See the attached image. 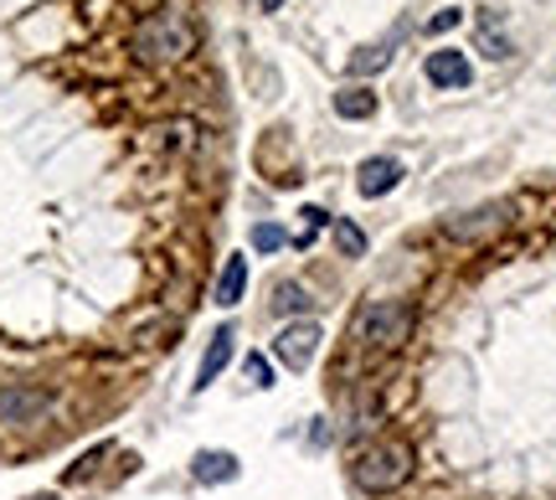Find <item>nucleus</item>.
<instances>
[{"mask_svg": "<svg viewBox=\"0 0 556 500\" xmlns=\"http://www.w3.org/2000/svg\"><path fill=\"white\" fill-rule=\"evenodd\" d=\"M479 41H484V52H490V58H510V41L500 37V26L490 16H484V26H479Z\"/></svg>", "mask_w": 556, "mask_h": 500, "instance_id": "17", "label": "nucleus"}, {"mask_svg": "<svg viewBox=\"0 0 556 500\" xmlns=\"http://www.w3.org/2000/svg\"><path fill=\"white\" fill-rule=\"evenodd\" d=\"M510 222V201H490V207H469V212H454V217H443V238L454 242H479L500 233Z\"/></svg>", "mask_w": 556, "mask_h": 500, "instance_id": "5", "label": "nucleus"}, {"mask_svg": "<svg viewBox=\"0 0 556 500\" xmlns=\"http://www.w3.org/2000/svg\"><path fill=\"white\" fill-rule=\"evenodd\" d=\"M402 176H407L402 161H392V155H371V161H361V171H356V191L377 201V197H387V191H397Z\"/></svg>", "mask_w": 556, "mask_h": 500, "instance_id": "7", "label": "nucleus"}, {"mask_svg": "<svg viewBox=\"0 0 556 500\" xmlns=\"http://www.w3.org/2000/svg\"><path fill=\"white\" fill-rule=\"evenodd\" d=\"M458 21H464V16H458V11H438V16L428 21V26H433V32H454Z\"/></svg>", "mask_w": 556, "mask_h": 500, "instance_id": "20", "label": "nucleus"}, {"mask_svg": "<svg viewBox=\"0 0 556 500\" xmlns=\"http://www.w3.org/2000/svg\"><path fill=\"white\" fill-rule=\"evenodd\" d=\"M336 248L356 259V253H366V233H361L356 222H336Z\"/></svg>", "mask_w": 556, "mask_h": 500, "instance_id": "15", "label": "nucleus"}, {"mask_svg": "<svg viewBox=\"0 0 556 500\" xmlns=\"http://www.w3.org/2000/svg\"><path fill=\"white\" fill-rule=\"evenodd\" d=\"M191 47H197V32H191V21L180 11H155L150 21H139L135 32L139 62H180Z\"/></svg>", "mask_w": 556, "mask_h": 500, "instance_id": "2", "label": "nucleus"}, {"mask_svg": "<svg viewBox=\"0 0 556 500\" xmlns=\"http://www.w3.org/2000/svg\"><path fill=\"white\" fill-rule=\"evenodd\" d=\"M392 47H397V37H387V41H371V47H361L356 58H351V73H356V78H366V73H381V67L392 62Z\"/></svg>", "mask_w": 556, "mask_h": 500, "instance_id": "12", "label": "nucleus"}, {"mask_svg": "<svg viewBox=\"0 0 556 500\" xmlns=\"http://www.w3.org/2000/svg\"><path fill=\"white\" fill-rule=\"evenodd\" d=\"M469 78H475V67H469V58L458 47H438L433 58H428V83L433 88H464Z\"/></svg>", "mask_w": 556, "mask_h": 500, "instance_id": "8", "label": "nucleus"}, {"mask_svg": "<svg viewBox=\"0 0 556 500\" xmlns=\"http://www.w3.org/2000/svg\"><path fill=\"white\" fill-rule=\"evenodd\" d=\"M242 372H248V382H253V387H274V372H268V357H248V361H242Z\"/></svg>", "mask_w": 556, "mask_h": 500, "instance_id": "19", "label": "nucleus"}, {"mask_svg": "<svg viewBox=\"0 0 556 500\" xmlns=\"http://www.w3.org/2000/svg\"><path fill=\"white\" fill-rule=\"evenodd\" d=\"M309 289H304V284H294V279H283L274 289V315H304V310H309Z\"/></svg>", "mask_w": 556, "mask_h": 500, "instance_id": "13", "label": "nucleus"}, {"mask_svg": "<svg viewBox=\"0 0 556 500\" xmlns=\"http://www.w3.org/2000/svg\"><path fill=\"white\" fill-rule=\"evenodd\" d=\"M47 408H52V392H47V387H31V382L0 387V423H11V428H31V423H41L47 418Z\"/></svg>", "mask_w": 556, "mask_h": 500, "instance_id": "4", "label": "nucleus"}, {"mask_svg": "<svg viewBox=\"0 0 556 500\" xmlns=\"http://www.w3.org/2000/svg\"><path fill=\"white\" fill-rule=\"evenodd\" d=\"M407 475H413V449H407L402 439L371 443V449L356 460V485L361 490H371V496H387V490L407 485Z\"/></svg>", "mask_w": 556, "mask_h": 500, "instance_id": "3", "label": "nucleus"}, {"mask_svg": "<svg viewBox=\"0 0 556 500\" xmlns=\"http://www.w3.org/2000/svg\"><path fill=\"white\" fill-rule=\"evenodd\" d=\"M417 310L407 300H371L361 304V315L351 321V336L366 346V351H397L402 340L413 336Z\"/></svg>", "mask_w": 556, "mask_h": 500, "instance_id": "1", "label": "nucleus"}, {"mask_svg": "<svg viewBox=\"0 0 556 500\" xmlns=\"http://www.w3.org/2000/svg\"><path fill=\"white\" fill-rule=\"evenodd\" d=\"M336 114L340 120H371V114H377V99H371L366 88H345V93H336Z\"/></svg>", "mask_w": 556, "mask_h": 500, "instance_id": "14", "label": "nucleus"}, {"mask_svg": "<svg viewBox=\"0 0 556 500\" xmlns=\"http://www.w3.org/2000/svg\"><path fill=\"white\" fill-rule=\"evenodd\" d=\"M283 242H289V233H283L278 222H258V227H253V248H263V253H274Z\"/></svg>", "mask_w": 556, "mask_h": 500, "instance_id": "16", "label": "nucleus"}, {"mask_svg": "<svg viewBox=\"0 0 556 500\" xmlns=\"http://www.w3.org/2000/svg\"><path fill=\"white\" fill-rule=\"evenodd\" d=\"M242 295H248V259H242V253H232V259L222 263V279H217V304H227V310H232V304H238Z\"/></svg>", "mask_w": 556, "mask_h": 500, "instance_id": "11", "label": "nucleus"}, {"mask_svg": "<svg viewBox=\"0 0 556 500\" xmlns=\"http://www.w3.org/2000/svg\"><path fill=\"white\" fill-rule=\"evenodd\" d=\"M191 475H197L201 485L238 480V460H232V454H222V449H201L197 460H191Z\"/></svg>", "mask_w": 556, "mask_h": 500, "instance_id": "10", "label": "nucleus"}, {"mask_svg": "<svg viewBox=\"0 0 556 500\" xmlns=\"http://www.w3.org/2000/svg\"><path fill=\"white\" fill-rule=\"evenodd\" d=\"M232 340H238V330H232V325H222L217 336H212V346H206V357H201V372H197V382H191L197 392H206V387L217 382V372H222V366L232 361Z\"/></svg>", "mask_w": 556, "mask_h": 500, "instance_id": "9", "label": "nucleus"}, {"mask_svg": "<svg viewBox=\"0 0 556 500\" xmlns=\"http://www.w3.org/2000/svg\"><path fill=\"white\" fill-rule=\"evenodd\" d=\"M319 340H325V336H319L315 321H294V325H283V330L274 336V351H278V361H283V366L304 372V366L319 357Z\"/></svg>", "mask_w": 556, "mask_h": 500, "instance_id": "6", "label": "nucleus"}, {"mask_svg": "<svg viewBox=\"0 0 556 500\" xmlns=\"http://www.w3.org/2000/svg\"><path fill=\"white\" fill-rule=\"evenodd\" d=\"M248 5H258V11H278L283 0H248Z\"/></svg>", "mask_w": 556, "mask_h": 500, "instance_id": "21", "label": "nucleus"}, {"mask_svg": "<svg viewBox=\"0 0 556 500\" xmlns=\"http://www.w3.org/2000/svg\"><path fill=\"white\" fill-rule=\"evenodd\" d=\"M325 222H330V212H325V207H304V238H299V248H309Z\"/></svg>", "mask_w": 556, "mask_h": 500, "instance_id": "18", "label": "nucleus"}]
</instances>
